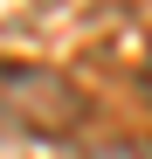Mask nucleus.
<instances>
[{
	"label": "nucleus",
	"instance_id": "obj_1",
	"mask_svg": "<svg viewBox=\"0 0 152 159\" xmlns=\"http://www.w3.org/2000/svg\"><path fill=\"white\" fill-rule=\"evenodd\" d=\"M90 159H152V152H145V145H97Z\"/></svg>",
	"mask_w": 152,
	"mask_h": 159
}]
</instances>
